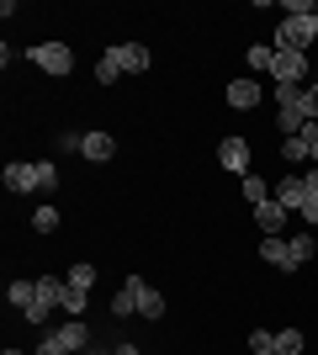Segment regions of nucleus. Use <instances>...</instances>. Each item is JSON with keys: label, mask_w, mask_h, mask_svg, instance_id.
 <instances>
[{"label": "nucleus", "mask_w": 318, "mask_h": 355, "mask_svg": "<svg viewBox=\"0 0 318 355\" xmlns=\"http://www.w3.org/2000/svg\"><path fill=\"white\" fill-rule=\"evenodd\" d=\"M276 128H281V133L287 138H297L308 128V112H303V85H276Z\"/></svg>", "instance_id": "obj_1"}, {"label": "nucleus", "mask_w": 318, "mask_h": 355, "mask_svg": "<svg viewBox=\"0 0 318 355\" xmlns=\"http://www.w3.org/2000/svg\"><path fill=\"white\" fill-rule=\"evenodd\" d=\"M64 292H69L64 276H37V297H32V308L21 313V318H27V324H48V313L64 308Z\"/></svg>", "instance_id": "obj_2"}, {"label": "nucleus", "mask_w": 318, "mask_h": 355, "mask_svg": "<svg viewBox=\"0 0 318 355\" xmlns=\"http://www.w3.org/2000/svg\"><path fill=\"white\" fill-rule=\"evenodd\" d=\"M27 59L37 64L43 74H59V80L75 69V53H69V43H32V48H27Z\"/></svg>", "instance_id": "obj_3"}, {"label": "nucleus", "mask_w": 318, "mask_h": 355, "mask_svg": "<svg viewBox=\"0 0 318 355\" xmlns=\"http://www.w3.org/2000/svg\"><path fill=\"white\" fill-rule=\"evenodd\" d=\"M318 32L308 27V21H297V16H281L276 21V43L271 48H281V53H308V43H313Z\"/></svg>", "instance_id": "obj_4"}, {"label": "nucleus", "mask_w": 318, "mask_h": 355, "mask_svg": "<svg viewBox=\"0 0 318 355\" xmlns=\"http://www.w3.org/2000/svg\"><path fill=\"white\" fill-rule=\"evenodd\" d=\"M122 292L133 297V308H138V318H165V297L154 292V286L143 282V276H127V282H122Z\"/></svg>", "instance_id": "obj_5"}, {"label": "nucleus", "mask_w": 318, "mask_h": 355, "mask_svg": "<svg viewBox=\"0 0 318 355\" xmlns=\"http://www.w3.org/2000/svg\"><path fill=\"white\" fill-rule=\"evenodd\" d=\"M276 80V85H303L308 74V53H281V48H271V69H265Z\"/></svg>", "instance_id": "obj_6"}, {"label": "nucleus", "mask_w": 318, "mask_h": 355, "mask_svg": "<svg viewBox=\"0 0 318 355\" xmlns=\"http://www.w3.org/2000/svg\"><path fill=\"white\" fill-rule=\"evenodd\" d=\"M106 59L117 64L122 74H143V69L154 64V53H149L143 43H112V48H106Z\"/></svg>", "instance_id": "obj_7"}, {"label": "nucleus", "mask_w": 318, "mask_h": 355, "mask_svg": "<svg viewBox=\"0 0 318 355\" xmlns=\"http://www.w3.org/2000/svg\"><path fill=\"white\" fill-rule=\"evenodd\" d=\"M260 260H265V266H276V270H303L297 266V254H292V239H281V234H265L260 239Z\"/></svg>", "instance_id": "obj_8"}, {"label": "nucleus", "mask_w": 318, "mask_h": 355, "mask_svg": "<svg viewBox=\"0 0 318 355\" xmlns=\"http://www.w3.org/2000/svg\"><path fill=\"white\" fill-rule=\"evenodd\" d=\"M218 164H223L228 175H249V144H244V138H223V144H218Z\"/></svg>", "instance_id": "obj_9"}, {"label": "nucleus", "mask_w": 318, "mask_h": 355, "mask_svg": "<svg viewBox=\"0 0 318 355\" xmlns=\"http://www.w3.org/2000/svg\"><path fill=\"white\" fill-rule=\"evenodd\" d=\"M6 186H11L16 196H21V191H43V170L27 164V159H11V164H6Z\"/></svg>", "instance_id": "obj_10"}, {"label": "nucleus", "mask_w": 318, "mask_h": 355, "mask_svg": "<svg viewBox=\"0 0 318 355\" xmlns=\"http://www.w3.org/2000/svg\"><path fill=\"white\" fill-rule=\"evenodd\" d=\"M48 334H53L64 350H75V355L91 350V329H85V318H64V324H59V329H48Z\"/></svg>", "instance_id": "obj_11"}, {"label": "nucleus", "mask_w": 318, "mask_h": 355, "mask_svg": "<svg viewBox=\"0 0 318 355\" xmlns=\"http://www.w3.org/2000/svg\"><path fill=\"white\" fill-rule=\"evenodd\" d=\"M223 101L233 106V112H255V106H260V80H228Z\"/></svg>", "instance_id": "obj_12"}, {"label": "nucleus", "mask_w": 318, "mask_h": 355, "mask_svg": "<svg viewBox=\"0 0 318 355\" xmlns=\"http://www.w3.org/2000/svg\"><path fill=\"white\" fill-rule=\"evenodd\" d=\"M276 202H281L287 212H303L308 207V180L303 175H281L276 180Z\"/></svg>", "instance_id": "obj_13"}, {"label": "nucleus", "mask_w": 318, "mask_h": 355, "mask_svg": "<svg viewBox=\"0 0 318 355\" xmlns=\"http://www.w3.org/2000/svg\"><path fill=\"white\" fill-rule=\"evenodd\" d=\"M313 144H318V122H308L297 138H287V144H281V159H287V164H303L308 154H313Z\"/></svg>", "instance_id": "obj_14"}, {"label": "nucleus", "mask_w": 318, "mask_h": 355, "mask_svg": "<svg viewBox=\"0 0 318 355\" xmlns=\"http://www.w3.org/2000/svg\"><path fill=\"white\" fill-rule=\"evenodd\" d=\"M80 154H85V159H91V164H106V159H112V154H117V138L96 128V133H85V144H80Z\"/></svg>", "instance_id": "obj_15"}, {"label": "nucleus", "mask_w": 318, "mask_h": 355, "mask_svg": "<svg viewBox=\"0 0 318 355\" xmlns=\"http://www.w3.org/2000/svg\"><path fill=\"white\" fill-rule=\"evenodd\" d=\"M287 218H292V212L281 207L276 196H271V202H260V207H255V228H265V234H281V228H287Z\"/></svg>", "instance_id": "obj_16"}, {"label": "nucleus", "mask_w": 318, "mask_h": 355, "mask_svg": "<svg viewBox=\"0 0 318 355\" xmlns=\"http://www.w3.org/2000/svg\"><path fill=\"white\" fill-rule=\"evenodd\" d=\"M32 297H37V282H27V276H11V286H6V302L27 313V308H32Z\"/></svg>", "instance_id": "obj_17"}, {"label": "nucleus", "mask_w": 318, "mask_h": 355, "mask_svg": "<svg viewBox=\"0 0 318 355\" xmlns=\"http://www.w3.org/2000/svg\"><path fill=\"white\" fill-rule=\"evenodd\" d=\"M239 186H244V202H249V207H260V202H271V196H276L271 186H265V180L255 175V170H249V175H244Z\"/></svg>", "instance_id": "obj_18"}, {"label": "nucleus", "mask_w": 318, "mask_h": 355, "mask_svg": "<svg viewBox=\"0 0 318 355\" xmlns=\"http://www.w3.org/2000/svg\"><path fill=\"white\" fill-rule=\"evenodd\" d=\"M303 329H281V334H276V355H303Z\"/></svg>", "instance_id": "obj_19"}, {"label": "nucleus", "mask_w": 318, "mask_h": 355, "mask_svg": "<svg viewBox=\"0 0 318 355\" xmlns=\"http://www.w3.org/2000/svg\"><path fill=\"white\" fill-rule=\"evenodd\" d=\"M64 282L75 286V292H91V286H96V266H85V260H80V266H69V276H64Z\"/></svg>", "instance_id": "obj_20"}, {"label": "nucleus", "mask_w": 318, "mask_h": 355, "mask_svg": "<svg viewBox=\"0 0 318 355\" xmlns=\"http://www.w3.org/2000/svg\"><path fill=\"white\" fill-rule=\"evenodd\" d=\"M244 64H249L255 74H265V69H271V48H265V43H255L249 53H244Z\"/></svg>", "instance_id": "obj_21"}, {"label": "nucleus", "mask_w": 318, "mask_h": 355, "mask_svg": "<svg viewBox=\"0 0 318 355\" xmlns=\"http://www.w3.org/2000/svg\"><path fill=\"white\" fill-rule=\"evenodd\" d=\"M117 80H122V69L101 53V59H96V85H117Z\"/></svg>", "instance_id": "obj_22"}, {"label": "nucleus", "mask_w": 318, "mask_h": 355, "mask_svg": "<svg viewBox=\"0 0 318 355\" xmlns=\"http://www.w3.org/2000/svg\"><path fill=\"white\" fill-rule=\"evenodd\" d=\"M292 254H297V266H308V260H313V254H318L313 234H297V239H292Z\"/></svg>", "instance_id": "obj_23"}, {"label": "nucleus", "mask_w": 318, "mask_h": 355, "mask_svg": "<svg viewBox=\"0 0 318 355\" xmlns=\"http://www.w3.org/2000/svg\"><path fill=\"white\" fill-rule=\"evenodd\" d=\"M249 350L255 355H276V334L271 329H255V334H249Z\"/></svg>", "instance_id": "obj_24"}, {"label": "nucleus", "mask_w": 318, "mask_h": 355, "mask_svg": "<svg viewBox=\"0 0 318 355\" xmlns=\"http://www.w3.org/2000/svg\"><path fill=\"white\" fill-rule=\"evenodd\" d=\"M32 228H37V234H53V228H59V212H53V207H37V212H32Z\"/></svg>", "instance_id": "obj_25"}, {"label": "nucleus", "mask_w": 318, "mask_h": 355, "mask_svg": "<svg viewBox=\"0 0 318 355\" xmlns=\"http://www.w3.org/2000/svg\"><path fill=\"white\" fill-rule=\"evenodd\" d=\"M85 302H91V292H75V286L64 292V313H69V318H80V313H85Z\"/></svg>", "instance_id": "obj_26"}, {"label": "nucleus", "mask_w": 318, "mask_h": 355, "mask_svg": "<svg viewBox=\"0 0 318 355\" xmlns=\"http://www.w3.org/2000/svg\"><path fill=\"white\" fill-rule=\"evenodd\" d=\"M133 297H127V292H117V297H112V318H133Z\"/></svg>", "instance_id": "obj_27"}, {"label": "nucleus", "mask_w": 318, "mask_h": 355, "mask_svg": "<svg viewBox=\"0 0 318 355\" xmlns=\"http://www.w3.org/2000/svg\"><path fill=\"white\" fill-rule=\"evenodd\" d=\"M303 112H308V122H318V85L303 90Z\"/></svg>", "instance_id": "obj_28"}, {"label": "nucleus", "mask_w": 318, "mask_h": 355, "mask_svg": "<svg viewBox=\"0 0 318 355\" xmlns=\"http://www.w3.org/2000/svg\"><path fill=\"white\" fill-rule=\"evenodd\" d=\"M37 355H75V350H64V345L53 340V334H43V345H37Z\"/></svg>", "instance_id": "obj_29"}, {"label": "nucleus", "mask_w": 318, "mask_h": 355, "mask_svg": "<svg viewBox=\"0 0 318 355\" xmlns=\"http://www.w3.org/2000/svg\"><path fill=\"white\" fill-rule=\"evenodd\" d=\"M80 144H85V133H59L53 138V148H80Z\"/></svg>", "instance_id": "obj_30"}, {"label": "nucleus", "mask_w": 318, "mask_h": 355, "mask_svg": "<svg viewBox=\"0 0 318 355\" xmlns=\"http://www.w3.org/2000/svg\"><path fill=\"white\" fill-rule=\"evenodd\" d=\"M303 223H313V228H318V196H308V207H303Z\"/></svg>", "instance_id": "obj_31"}, {"label": "nucleus", "mask_w": 318, "mask_h": 355, "mask_svg": "<svg viewBox=\"0 0 318 355\" xmlns=\"http://www.w3.org/2000/svg\"><path fill=\"white\" fill-rule=\"evenodd\" d=\"M303 180H308V196H318V164H313V170H308Z\"/></svg>", "instance_id": "obj_32"}, {"label": "nucleus", "mask_w": 318, "mask_h": 355, "mask_svg": "<svg viewBox=\"0 0 318 355\" xmlns=\"http://www.w3.org/2000/svg\"><path fill=\"white\" fill-rule=\"evenodd\" d=\"M117 355H138V345H117Z\"/></svg>", "instance_id": "obj_33"}, {"label": "nucleus", "mask_w": 318, "mask_h": 355, "mask_svg": "<svg viewBox=\"0 0 318 355\" xmlns=\"http://www.w3.org/2000/svg\"><path fill=\"white\" fill-rule=\"evenodd\" d=\"M85 355H117V350H85Z\"/></svg>", "instance_id": "obj_34"}, {"label": "nucleus", "mask_w": 318, "mask_h": 355, "mask_svg": "<svg viewBox=\"0 0 318 355\" xmlns=\"http://www.w3.org/2000/svg\"><path fill=\"white\" fill-rule=\"evenodd\" d=\"M308 159H313V164H318V144H313V154H308Z\"/></svg>", "instance_id": "obj_35"}, {"label": "nucleus", "mask_w": 318, "mask_h": 355, "mask_svg": "<svg viewBox=\"0 0 318 355\" xmlns=\"http://www.w3.org/2000/svg\"><path fill=\"white\" fill-rule=\"evenodd\" d=\"M6 355H21V350H6Z\"/></svg>", "instance_id": "obj_36"}]
</instances>
